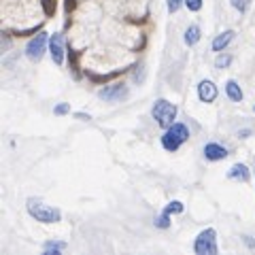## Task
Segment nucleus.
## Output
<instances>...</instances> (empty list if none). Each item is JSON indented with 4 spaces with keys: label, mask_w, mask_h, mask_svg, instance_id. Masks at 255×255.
<instances>
[{
    "label": "nucleus",
    "mask_w": 255,
    "mask_h": 255,
    "mask_svg": "<svg viewBox=\"0 0 255 255\" xmlns=\"http://www.w3.org/2000/svg\"><path fill=\"white\" fill-rule=\"evenodd\" d=\"M45 45H47V34L41 32V34H36L32 41L28 43V47H26V53H28L30 60L38 62L43 57V51H45Z\"/></svg>",
    "instance_id": "423d86ee"
},
{
    "label": "nucleus",
    "mask_w": 255,
    "mask_h": 255,
    "mask_svg": "<svg viewBox=\"0 0 255 255\" xmlns=\"http://www.w3.org/2000/svg\"><path fill=\"white\" fill-rule=\"evenodd\" d=\"M168 217H170V213H166V210H164V213H162V215H159L157 219H155V226H157V228H168V226H170Z\"/></svg>",
    "instance_id": "a211bd4d"
},
{
    "label": "nucleus",
    "mask_w": 255,
    "mask_h": 255,
    "mask_svg": "<svg viewBox=\"0 0 255 255\" xmlns=\"http://www.w3.org/2000/svg\"><path fill=\"white\" fill-rule=\"evenodd\" d=\"M230 62H232V57H230V55H219L215 64H217V68H226Z\"/></svg>",
    "instance_id": "4be33fe9"
},
{
    "label": "nucleus",
    "mask_w": 255,
    "mask_h": 255,
    "mask_svg": "<svg viewBox=\"0 0 255 255\" xmlns=\"http://www.w3.org/2000/svg\"><path fill=\"white\" fill-rule=\"evenodd\" d=\"M43 2V11L47 17H53L55 11H57V0H41Z\"/></svg>",
    "instance_id": "f3484780"
},
{
    "label": "nucleus",
    "mask_w": 255,
    "mask_h": 255,
    "mask_svg": "<svg viewBox=\"0 0 255 255\" xmlns=\"http://www.w3.org/2000/svg\"><path fill=\"white\" fill-rule=\"evenodd\" d=\"M151 115H153V119L157 121V126L170 128L172 124H175V117H177V106L162 98V100H157L155 104H153Z\"/></svg>",
    "instance_id": "7ed1b4c3"
},
{
    "label": "nucleus",
    "mask_w": 255,
    "mask_h": 255,
    "mask_svg": "<svg viewBox=\"0 0 255 255\" xmlns=\"http://www.w3.org/2000/svg\"><path fill=\"white\" fill-rule=\"evenodd\" d=\"M126 96H128V87L124 83H115V85H108L98 92V98L106 100V102H119V100H124Z\"/></svg>",
    "instance_id": "39448f33"
},
{
    "label": "nucleus",
    "mask_w": 255,
    "mask_h": 255,
    "mask_svg": "<svg viewBox=\"0 0 255 255\" xmlns=\"http://www.w3.org/2000/svg\"><path fill=\"white\" fill-rule=\"evenodd\" d=\"M194 251L198 255H215L217 253V232H215L213 228H208V230H204V232H200V236L196 238Z\"/></svg>",
    "instance_id": "20e7f679"
},
{
    "label": "nucleus",
    "mask_w": 255,
    "mask_h": 255,
    "mask_svg": "<svg viewBox=\"0 0 255 255\" xmlns=\"http://www.w3.org/2000/svg\"><path fill=\"white\" fill-rule=\"evenodd\" d=\"M226 94H228V98H230V100H234V102H242V89H240L238 83L232 81V79H230V81L226 83Z\"/></svg>",
    "instance_id": "f8f14e48"
},
{
    "label": "nucleus",
    "mask_w": 255,
    "mask_h": 255,
    "mask_svg": "<svg viewBox=\"0 0 255 255\" xmlns=\"http://www.w3.org/2000/svg\"><path fill=\"white\" fill-rule=\"evenodd\" d=\"M68 62H70V68H73V73H75V79H79L81 73H79V53L73 49H68Z\"/></svg>",
    "instance_id": "2eb2a0df"
},
{
    "label": "nucleus",
    "mask_w": 255,
    "mask_h": 255,
    "mask_svg": "<svg viewBox=\"0 0 255 255\" xmlns=\"http://www.w3.org/2000/svg\"><path fill=\"white\" fill-rule=\"evenodd\" d=\"M232 6H234L236 11L245 13V11H247V6H249V0H232Z\"/></svg>",
    "instance_id": "aec40b11"
},
{
    "label": "nucleus",
    "mask_w": 255,
    "mask_h": 255,
    "mask_svg": "<svg viewBox=\"0 0 255 255\" xmlns=\"http://www.w3.org/2000/svg\"><path fill=\"white\" fill-rule=\"evenodd\" d=\"M28 213L34 217L36 221H41V223H57L62 219L60 208L47 206V204L41 202V200H36V198H30V200H28Z\"/></svg>",
    "instance_id": "f257e3e1"
},
{
    "label": "nucleus",
    "mask_w": 255,
    "mask_h": 255,
    "mask_svg": "<svg viewBox=\"0 0 255 255\" xmlns=\"http://www.w3.org/2000/svg\"><path fill=\"white\" fill-rule=\"evenodd\" d=\"M204 157L210 159V162H219V159H226L228 157V149L217 143H208L204 147Z\"/></svg>",
    "instance_id": "1a4fd4ad"
},
{
    "label": "nucleus",
    "mask_w": 255,
    "mask_h": 255,
    "mask_svg": "<svg viewBox=\"0 0 255 255\" xmlns=\"http://www.w3.org/2000/svg\"><path fill=\"white\" fill-rule=\"evenodd\" d=\"M189 138V130L183 124H172L170 128H166V134L162 136V145L166 151H177L185 140Z\"/></svg>",
    "instance_id": "f03ea898"
},
{
    "label": "nucleus",
    "mask_w": 255,
    "mask_h": 255,
    "mask_svg": "<svg viewBox=\"0 0 255 255\" xmlns=\"http://www.w3.org/2000/svg\"><path fill=\"white\" fill-rule=\"evenodd\" d=\"M64 6H66V11H68V13H73V11H75V6H76V0H66V2H64Z\"/></svg>",
    "instance_id": "393cba45"
},
{
    "label": "nucleus",
    "mask_w": 255,
    "mask_h": 255,
    "mask_svg": "<svg viewBox=\"0 0 255 255\" xmlns=\"http://www.w3.org/2000/svg\"><path fill=\"white\" fill-rule=\"evenodd\" d=\"M121 73H124V68H121V70H115V73H108V75H94V73H87V76H89L92 81H96V83H106V81L115 79V76H119Z\"/></svg>",
    "instance_id": "4468645a"
},
{
    "label": "nucleus",
    "mask_w": 255,
    "mask_h": 255,
    "mask_svg": "<svg viewBox=\"0 0 255 255\" xmlns=\"http://www.w3.org/2000/svg\"><path fill=\"white\" fill-rule=\"evenodd\" d=\"M183 2H185V0H168V11H170V13L178 11V6H181Z\"/></svg>",
    "instance_id": "5701e85b"
},
{
    "label": "nucleus",
    "mask_w": 255,
    "mask_h": 255,
    "mask_svg": "<svg viewBox=\"0 0 255 255\" xmlns=\"http://www.w3.org/2000/svg\"><path fill=\"white\" fill-rule=\"evenodd\" d=\"M198 41H200V28L198 26H189L187 30H185V45H196Z\"/></svg>",
    "instance_id": "ddd939ff"
},
{
    "label": "nucleus",
    "mask_w": 255,
    "mask_h": 255,
    "mask_svg": "<svg viewBox=\"0 0 255 255\" xmlns=\"http://www.w3.org/2000/svg\"><path fill=\"white\" fill-rule=\"evenodd\" d=\"M198 96H200L202 102H213V100L217 98V87H215V83L208 81V79L200 81V85H198Z\"/></svg>",
    "instance_id": "6e6552de"
},
{
    "label": "nucleus",
    "mask_w": 255,
    "mask_h": 255,
    "mask_svg": "<svg viewBox=\"0 0 255 255\" xmlns=\"http://www.w3.org/2000/svg\"><path fill=\"white\" fill-rule=\"evenodd\" d=\"M228 177L234 178V181H247L249 178V168L245 164H234L232 168L228 170Z\"/></svg>",
    "instance_id": "9b49d317"
},
{
    "label": "nucleus",
    "mask_w": 255,
    "mask_h": 255,
    "mask_svg": "<svg viewBox=\"0 0 255 255\" xmlns=\"http://www.w3.org/2000/svg\"><path fill=\"white\" fill-rule=\"evenodd\" d=\"M64 249H66V242H45V253H53V255H57L60 251H64Z\"/></svg>",
    "instance_id": "dca6fc26"
},
{
    "label": "nucleus",
    "mask_w": 255,
    "mask_h": 255,
    "mask_svg": "<svg viewBox=\"0 0 255 255\" xmlns=\"http://www.w3.org/2000/svg\"><path fill=\"white\" fill-rule=\"evenodd\" d=\"M232 38H234V30H226V32H221V34L213 41V51H217V53H221V51L230 45V41H232Z\"/></svg>",
    "instance_id": "9d476101"
},
{
    "label": "nucleus",
    "mask_w": 255,
    "mask_h": 255,
    "mask_svg": "<svg viewBox=\"0 0 255 255\" xmlns=\"http://www.w3.org/2000/svg\"><path fill=\"white\" fill-rule=\"evenodd\" d=\"M49 53L57 66L64 62V36L62 34H53L49 38Z\"/></svg>",
    "instance_id": "0eeeda50"
},
{
    "label": "nucleus",
    "mask_w": 255,
    "mask_h": 255,
    "mask_svg": "<svg viewBox=\"0 0 255 255\" xmlns=\"http://www.w3.org/2000/svg\"><path fill=\"white\" fill-rule=\"evenodd\" d=\"M189 11H200L202 9V0H185Z\"/></svg>",
    "instance_id": "412c9836"
},
{
    "label": "nucleus",
    "mask_w": 255,
    "mask_h": 255,
    "mask_svg": "<svg viewBox=\"0 0 255 255\" xmlns=\"http://www.w3.org/2000/svg\"><path fill=\"white\" fill-rule=\"evenodd\" d=\"M68 111H70V106H68V104H57V106L53 108V113H55V115H64V113H68Z\"/></svg>",
    "instance_id": "b1692460"
},
{
    "label": "nucleus",
    "mask_w": 255,
    "mask_h": 255,
    "mask_svg": "<svg viewBox=\"0 0 255 255\" xmlns=\"http://www.w3.org/2000/svg\"><path fill=\"white\" fill-rule=\"evenodd\" d=\"M166 213H183V204L178 202V200H175V202H170L168 206H166Z\"/></svg>",
    "instance_id": "6ab92c4d"
}]
</instances>
